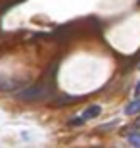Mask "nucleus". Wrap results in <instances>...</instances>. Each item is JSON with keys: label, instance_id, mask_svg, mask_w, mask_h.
Returning <instances> with one entry per match:
<instances>
[{"label": "nucleus", "instance_id": "1", "mask_svg": "<svg viewBox=\"0 0 140 148\" xmlns=\"http://www.w3.org/2000/svg\"><path fill=\"white\" fill-rule=\"evenodd\" d=\"M50 96V87L46 85H35V87H25L21 92L16 94L17 100L21 102H38L42 98H48Z\"/></svg>", "mask_w": 140, "mask_h": 148}, {"label": "nucleus", "instance_id": "2", "mask_svg": "<svg viewBox=\"0 0 140 148\" xmlns=\"http://www.w3.org/2000/svg\"><path fill=\"white\" fill-rule=\"evenodd\" d=\"M100 114H102V108L96 106V104H92V106H88V108L83 112V117H85V121H86V119H94V117H98Z\"/></svg>", "mask_w": 140, "mask_h": 148}, {"label": "nucleus", "instance_id": "3", "mask_svg": "<svg viewBox=\"0 0 140 148\" xmlns=\"http://www.w3.org/2000/svg\"><path fill=\"white\" fill-rule=\"evenodd\" d=\"M125 114H127V115L140 114V98H136V100H132V102H129V104H127V108H125Z\"/></svg>", "mask_w": 140, "mask_h": 148}, {"label": "nucleus", "instance_id": "4", "mask_svg": "<svg viewBox=\"0 0 140 148\" xmlns=\"http://www.w3.org/2000/svg\"><path fill=\"white\" fill-rule=\"evenodd\" d=\"M127 140H129L132 146H140V133H129Z\"/></svg>", "mask_w": 140, "mask_h": 148}, {"label": "nucleus", "instance_id": "5", "mask_svg": "<svg viewBox=\"0 0 140 148\" xmlns=\"http://www.w3.org/2000/svg\"><path fill=\"white\" fill-rule=\"evenodd\" d=\"M75 100H79V98H77V96H61L59 102L56 100V104H59V106H64V104H75Z\"/></svg>", "mask_w": 140, "mask_h": 148}, {"label": "nucleus", "instance_id": "6", "mask_svg": "<svg viewBox=\"0 0 140 148\" xmlns=\"http://www.w3.org/2000/svg\"><path fill=\"white\" fill-rule=\"evenodd\" d=\"M135 92H136V94H140V83H138V85H136V88H135Z\"/></svg>", "mask_w": 140, "mask_h": 148}, {"label": "nucleus", "instance_id": "7", "mask_svg": "<svg viewBox=\"0 0 140 148\" xmlns=\"http://www.w3.org/2000/svg\"><path fill=\"white\" fill-rule=\"evenodd\" d=\"M136 125H140V119H138V121H136Z\"/></svg>", "mask_w": 140, "mask_h": 148}]
</instances>
